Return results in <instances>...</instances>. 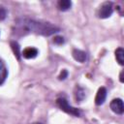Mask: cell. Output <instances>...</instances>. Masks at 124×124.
<instances>
[{
	"label": "cell",
	"instance_id": "6da1fadb",
	"mask_svg": "<svg viewBox=\"0 0 124 124\" xmlns=\"http://www.w3.org/2000/svg\"><path fill=\"white\" fill-rule=\"evenodd\" d=\"M16 33L24 35L27 33H35L44 36H50L59 31V28L48 22L37 21L29 18H20L16 22Z\"/></svg>",
	"mask_w": 124,
	"mask_h": 124
},
{
	"label": "cell",
	"instance_id": "5bb4252c",
	"mask_svg": "<svg viewBox=\"0 0 124 124\" xmlns=\"http://www.w3.org/2000/svg\"><path fill=\"white\" fill-rule=\"evenodd\" d=\"M53 43L54 44H57V45H62L64 43V39L62 37H55L53 39Z\"/></svg>",
	"mask_w": 124,
	"mask_h": 124
},
{
	"label": "cell",
	"instance_id": "3957f363",
	"mask_svg": "<svg viewBox=\"0 0 124 124\" xmlns=\"http://www.w3.org/2000/svg\"><path fill=\"white\" fill-rule=\"evenodd\" d=\"M112 12H113V9H112L111 2H105L100 6L98 10V16L100 18H107L111 16Z\"/></svg>",
	"mask_w": 124,
	"mask_h": 124
},
{
	"label": "cell",
	"instance_id": "e0dca14e",
	"mask_svg": "<svg viewBox=\"0 0 124 124\" xmlns=\"http://www.w3.org/2000/svg\"><path fill=\"white\" fill-rule=\"evenodd\" d=\"M33 124H41V123H33Z\"/></svg>",
	"mask_w": 124,
	"mask_h": 124
},
{
	"label": "cell",
	"instance_id": "52a82bcc",
	"mask_svg": "<svg viewBox=\"0 0 124 124\" xmlns=\"http://www.w3.org/2000/svg\"><path fill=\"white\" fill-rule=\"evenodd\" d=\"M72 54H73V57L77 61H78L80 63H83L86 60V53L84 51L80 50V49H74L73 52H72Z\"/></svg>",
	"mask_w": 124,
	"mask_h": 124
},
{
	"label": "cell",
	"instance_id": "4fadbf2b",
	"mask_svg": "<svg viewBox=\"0 0 124 124\" xmlns=\"http://www.w3.org/2000/svg\"><path fill=\"white\" fill-rule=\"evenodd\" d=\"M7 16V12H6V9L2 6H0V20H3Z\"/></svg>",
	"mask_w": 124,
	"mask_h": 124
},
{
	"label": "cell",
	"instance_id": "5b68a950",
	"mask_svg": "<svg viewBox=\"0 0 124 124\" xmlns=\"http://www.w3.org/2000/svg\"><path fill=\"white\" fill-rule=\"evenodd\" d=\"M107 98V89L105 87H100L97 91L96 97H95V104L97 106H101L104 104Z\"/></svg>",
	"mask_w": 124,
	"mask_h": 124
},
{
	"label": "cell",
	"instance_id": "8992f818",
	"mask_svg": "<svg viewBox=\"0 0 124 124\" xmlns=\"http://www.w3.org/2000/svg\"><path fill=\"white\" fill-rule=\"evenodd\" d=\"M22 55L26 59H32L35 58L38 55V49L35 47H26L22 51Z\"/></svg>",
	"mask_w": 124,
	"mask_h": 124
},
{
	"label": "cell",
	"instance_id": "277c9868",
	"mask_svg": "<svg viewBox=\"0 0 124 124\" xmlns=\"http://www.w3.org/2000/svg\"><path fill=\"white\" fill-rule=\"evenodd\" d=\"M111 110L116 113V114H122L124 112V105H123V101L119 98L114 99L111 101L110 105H109Z\"/></svg>",
	"mask_w": 124,
	"mask_h": 124
},
{
	"label": "cell",
	"instance_id": "9a60e30c",
	"mask_svg": "<svg viewBox=\"0 0 124 124\" xmlns=\"http://www.w3.org/2000/svg\"><path fill=\"white\" fill-rule=\"evenodd\" d=\"M67 76H68V72H67L66 70H63V71L61 72L60 76H59V79H64V78H66Z\"/></svg>",
	"mask_w": 124,
	"mask_h": 124
},
{
	"label": "cell",
	"instance_id": "7c38bea8",
	"mask_svg": "<svg viewBox=\"0 0 124 124\" xmlns=\"http://www.w3.org/2000/svg\"><path fill=\"white\" fill-rule=\"evenodd\" d=\"M11 46H12V48H13V50H14L15 55L17 57V59H19L20 52H19V46H18V44H17L16 42H12V43H11Z\"/></svg>",
	"mask_w": 124,
	"mask_h": 124
},
{
	"label": "cell",
	"instance_id": "30bf717a",
	"mask_svg": "<svg viewBox=\"0 0 124 124\" xmlns=\"http://www.w3.org/2000/svg\"><path fill=\"white\" fill-rule=\"evenodd\" d=\"M115 58L120 65L124 64V49L122 47H118L115 50Z\"/></svg>",
	"mask_w": 124,
	"mask_h": 124
},
{
	"label": "cell",
	"instance_id": "9c48e42d",
	"mask_svg": "<svg viewBox=\"0 0 124 124\" xmlns=\"http://www.w3.org/2000/svg\"><path fill=\"white\" fill-rule=\"evenodd\" d=\"M72 6V2L69 0H60L57 4V7L60 11H67L71 8Z\"/></svg>",
	"mask_w": 124,
	"mask_h": 124
},
{
	"label": "cell",
	"instance_id": "2e32d148",
	"mask_svg": "<svg viewBox=\"0 0 124 124\" xmlns=\"http://www.w3.org/2000/svg\"><path fill=\"white\" fill-rule=\"evenodd\" d=\"M122 74H123V72H121V74H120V81H121V82H123V78H122Z\"/></svg>",
	"mask_w": 124,
	"mask_h": 124
},
{
	"label": "cell",
	"instance_id": "7a4b0ae2",
	"mask_svg": "<svg viewBox=\"0 0 124 124\" xmlns=\"http://www.w3.org/2000/svg\"><path fill=\"white\" fill-rule=\"evenodd\" d=\"M56 105L61 110H63V111H65L69 114H72L74 116H78L79 115V110L78 108H75L72 106H70L68 101L65 98H62V97L58 98L56 100Z\"/></svg>",
	"mask_w": 124,
	"mask_h": 124
},
{
	"label": "cell",
	"instance_id": "ba28073f",
	"mask_svg": "<svg viewBox=\"0 0 124 124\" xmlns=\"http://www.w3.org/2000/svg\"><path fill=\"white\" fill-rule=\"evenodd\" d=\"M7 76H8V70H7L4 62L0 59V85L4 83Z\"/></svg>",
	"mask_w": 124,
	"mask_h": 124
},
{
	"label": "cell",
	"instance_id": "8fae6325",
	"mask_svg": "<svg viewBox=\"0 0 124 124\" xmlns=\"http://www.w3.org/2000/svg\"><path fill=\"white\" fill-rule=\"evenodd\" d=\"M75 98H76V100L78 101V102L82 101V100L85 98V91H84L81 87L77 86V87H76V91H75Z\"/></svg>",
	"mask_w": 124,
	"mask_h": 124
}]
</instances>
